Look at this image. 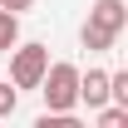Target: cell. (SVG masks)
I'll return each mask as SVG.
<instances>
[{
  "label": "cell",
  "instance_id": "obj_6",
  "mask_svg": "<svg viewBox=\"0 0 128 128\" xmlns=\"http://www.w3.org/2000/svg\"><path fill=\"white\" fill-rule=\"evenodd\" d=\"M98 113V128H123L128 123V108L123 104H104V108H94Z\"/></svg>",
  "mask_w": 128,
  "mask_h": 128
},
{
  "label": "cell",
  "instance_id": "obj_2",
  "mask_svg": "<svg viewBox=\"0 0 128 128\" xmlns=\"http://www.w3.org/2000/svg\"><path fill=\"white\" fill-rule=\"evenodd\" d=\"M40 94H44V113H74L79 108V69L49 64L44 79H40Z\"/></svg>",
  "mask_w": 128,
  "mask_h": 128
},
{
  "label": "cell",
  "instance_id": "obj_3",
  "mask_svg": "<svg viewBox=\"0 0 128 128\" xmlns=\"http://www.w3.org/2000/svg\"><path fill=\"white\" fill-rule=\"evenodd\" d=\"M49 69V49L40 40H25V44H10V84L15 89H40Z\"/></svg>",
  "mask_w": 128,
  "mask_h": 128
},
{
  "label": "cell",
  "instance_id": "obj_5",
  "mask_svg": "<svg viewBox=\"0 0 128 128\" xmlns=\"http://www.w3.org/2000/svg\"><path fill=\"white\" fill-rule=\"evenodd\" d=\"M10 44H20V15L0 5V54H5Z\"/></svg>",
  "mask_w": 128,
  "mask_h": 128
},
{
  "label": "cell",
  "instance_id": "obj_7",
  "mask_svg": "<svg viewBox=\"0 0 128 128\" xmlns=\"http://www.w3.org/2000/svg\"><path fill=\"white\" fill-rule=\"evenodd\" d=\"M15 108H20V89H10V84L0 79V118H10Z\"/></svg>",
  "mask_w": 128,
  "mask_h": 128
},
{
  "label": "cell",
  "instance_id": "obj_1",
  "mask_svg": "<svg viewBox=\"0 0 128 128\" xmlns=\"http://www.w3.org/2000/svg\"><path fill=\"white\" fill-rule=\"evenodd\" d=\"M123 30H128V5H123V0H94V5H89V20H84V30H79V40H84L89 54H104V49L118 44Z\"/></svg>",
  "mask_w": 128,
  "mask_h": 128
},
{
  "label": "cell",
  "instance_id": "obj_4",
  "mask_svg": "<svg viewBox=\"0 0 128 128\" xmlns=\"http://www.w3.org/2000/svg\"><path fill=\"white\" fill-rule=\"evenodd\" d=\"M79 104H89V108H104L108 104V69L79 74Z\"/></svg>",
  "mask_w": 128,
  "mask_h": 128
},
{
  "label": "cell",
  "instance_id": "obj_8",
  "mask_svg": "<svg viewBox=\"0 0 128 128\" xmlns=\"http://www.w3.org/2000/svg\"><path fill=\"white\" fill-rule=\"evenodd\" d=\"M0 5H5V10H15V15H25V10L34 5V0H0Z\"/></svg>",
  "mask_w": 128,
  "mask_h": 128
}]
</instances>
